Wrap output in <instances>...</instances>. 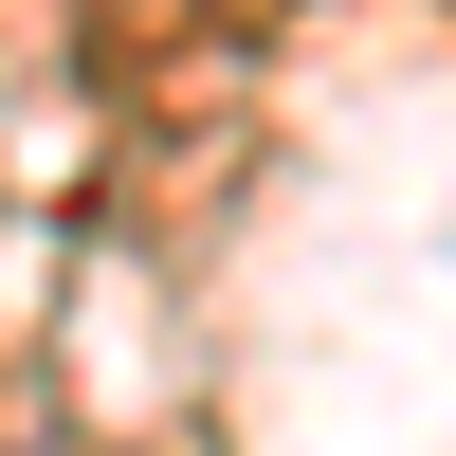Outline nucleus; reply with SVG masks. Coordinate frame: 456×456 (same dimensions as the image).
I'll use <instances>...</instances> for the list:
<instances>
[]
</instances>
